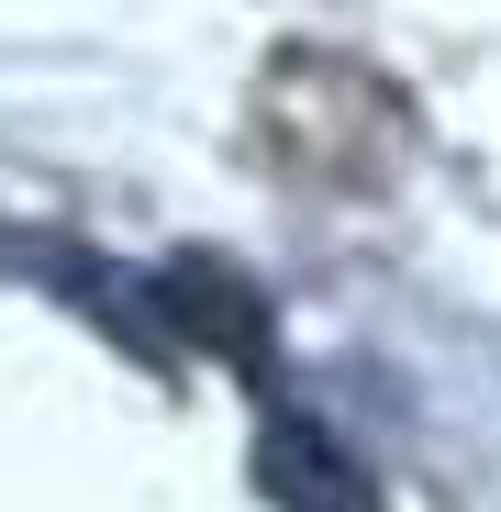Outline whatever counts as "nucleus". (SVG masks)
Here are the masks:
<instances>
[{"label": "nucleus", "mask_w": 501, "mask_h": 512, "mask_svg": "<svg viewBox=\"0 0 501 512\" xmlns=\"http://www.w3.org/2000/svg\"><path fill=\"white\" fill-rule=\"evenodd\" d=\"M245 479H257L279 512H379V490H368V468L323 435L312 412H257V457H245Z\"/></svg>", "instance_id": "nucleus-2"}, {"label": "nucleus", "mask_w": 501, "mask_h": 512, "mask_svg": "<svg viewBox=\"0 0 501 512\" xmlns=\"http://www.w3.org/2000/svg\"><path fill=\"white\" fill-rule=\"evenodd\" d=\"M56 279H67V301H78V312H101L134 357H167V323L145 312V301H156L145 279H123V268H78V256H56Z\"/></svg>", "instance_id": "nucleus-3"}, {"label": "nucleus", "mask_w": 501, "mask_h": 512, "mask_svg": "<svg viewBox=\"0 0 501 512\" xmlns=\"http://www.w3.org/2000/svg\"><path fill=\"white\" fill-rule=\"evenodd\" d=\"M145 290H156L167 346H201V357H223L245 379H268V290L245 279L234 256H167Z\"/></svg>", "instance_id": "nucleus-1"}]
</instances>
